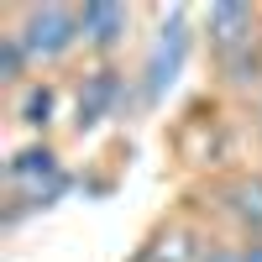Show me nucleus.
Here are the masks:
<instances>
[{
    "label": "nucleus",
    "mask_w": 262,
    "mask_h": 262,
    "mask_svg": "<svg viewBox=\"0 0 262 262\" xmlns=\"http://www.w3.org/2000/svg\"><path fill=\"white\" fill-rule=\"evenodd\" d=\"M184 58H189V27H184V11H168L158 42H152V53H147V74H142L147 100H158L168 84L184 74Z\"/></svg>",
    "instance_id": "2"
},
{
    "label": "nucleus",
    "mask_w": 262,
    "mask_h": 262,
    "mask_svg": "<svg viewBox=\"0 0 262 262\" xmlns=\"http://www.w3.org/2000/svg\"><path fill=\"white\" fill-rule=\"evenodd\" d=\"M257 105H262V95H257Z\"/></svg>",
    "instance_id": "11"
},
{
    "label": "nucleus",
    "mask_w": 262,
    "mask_h": 262,
    "mask_svg": "<svg viewBox=\"0 0 262 262\" xmlns=\"http://www.w3.org/2000/svg\"><path fill=\"white\" fill-rule=\"evenodd\" d=\"M121 90H126V84H121L116 69H95L90 79H84V90H79V121H74V126H79V131H95L105 116L116 111Z\"/></svg>",
    "instance_id": "5"
},
{
    "label": "nucleus",
    "mask_w": 262,
    "mask_h": 262,
    "mask_svg": "<svg viewBox=\"0 0 262 262\" xmlns=\"http://www.w3.org/2000/svg\"><path fill=\"white\" fill-rule=\"evenodd\" d=\"M21 121L27 126H48L53 121V84H27V90H21Z\"/></svg>",
    "instance_id": "8"
},
{
    "label": "nucleus",
    "mask_w": 262,
    "mask_h": 262,
    "mask_svg": "<svg viewBox=\"0 0 262 262\" xmlns=\"http://www.w3.org/2000/svg\"><path fill=\"white\" fill-rule=\"evenodd\" d=\"M16 37H21V48H27L32 63H58V58H69L79 42H84L74 6H27Z\"/></svg>",
    "instance_id": "1"
},
{
    "label": "nucleus",
    "mask_w": 262,
    "mask_h": 262,
    "mask_svg": "<svg viewBox=\"0 0 262 262\" xmlns=\"http://www.w3.org/2000/svg\"><path fill=\"white\" fill-rule=\"evenodd\" d=\"M37 179L63 184V173H58V152H53V147H27V152H16V163H11V184L27 189L32 200L42 205V184H37Z\"/></svg>",
    "instance_id": "6"
},
{
    "label": "nucleus",
    "mask_w": 262,
    "mask_h": 262,
    "mask_svg": "<svg viewBox=\"0 0 262 262\" xmlns=\"http://www.w3.org/2000/svg\"><path fill=\"white\" fill-rule=\"evenodd\" d=\"M226 205L252 236H262V179H236L226 189Z\"/></svg>",
    "instance_id": "7"
},
{
    "label": "nucleus",
    "mask_w": 262,
    "mask_h": 262,
    "mask_svg": "<svg viewBox=\"0 0 262 262\" xmlns=\"http://www.w3.org/2000/svg\"><path fill=\"white\" fill-rule=\"evenodd\" d=\"M79 32L95 53H116L131 32V11L111 6V0H90V6H79Z\"/></svg>",
    "instance_id": "4"
},
{
    "label": "nucleus",
    "mask_w": 262,
    "mask_h": 262,
    "mask_svg": "<svg viewBox=\"0 0 262 262\" xmlns=\"http://www.w3.org/2000/svg\"><path fill=\"white\" fill-rule=\"evenodd\" d=\"M205 32H210V48L231 58H247L252 53V32H257V11L252 6H236V0H221V6L205 11Z\"/></svg>",
    "instance_id": "3"
},
{
    "label": "nucleus",
    "mask_w": 262,
    "mask_h": 262,
    "mask_svg": "<svg viewBox=\"0 0 262 262\" xmlns=\"http://www.w3.org/2000/svg\"><path fill=\"white\" fill-rule=\"evenodd\" d=\"M200 262H262V242H247V247H205Z\"/></svg>",
    "instance_id": "10"
},
{
    "label": "nucleus",
    "mask_w": 262,
    "mask_h": 262,
    "mask_svg": "<svg viewBox=\"0 0 262 262\" xmlns=\"http://www.w3.org/2000/svg\"><path fill=\"white\" fill-rule=\"evenodd\" d=\"M27 48H21V37L16 32H6L0 37V84H21V74H27Z\"/></svg>",
    "instance_id": "9"
}]
</instances>
